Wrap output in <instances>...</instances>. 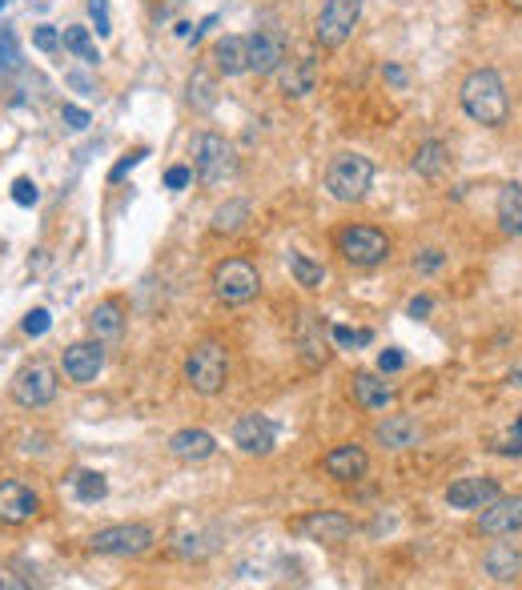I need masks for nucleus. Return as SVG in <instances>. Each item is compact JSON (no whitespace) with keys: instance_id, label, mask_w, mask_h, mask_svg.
Masks as SVG:
<instances>
[{"instance_id":"nucleus-1","label":"nucleus","mask_w":522,"mask_h":590,"mask_svg":"<svg viewBox=\"0 0 522 590\" xmlns=\"http://www.w3.org/2000/svg\"><path fill=\"white\" fill-rule=\"evenodd\" d=\"M458 101H462V113L474 125H486V129H502L506 117H510V97H506V85H502V77L494 69L466 73V81L458 89Z\"/></svg>"},{"instance_id":"nucleus-2","label":"nucleus","mask_w":522,"mask_h":590,"mask_svg":"<svg viewBox=\"0 0 522 590\" xmlns=\"http://www.w3.org/2000/svg\"><path fill=\"white\" fill-rule=\"evenodd\" d=\"M374 185V161L366 153H354V149H342L330 157L326 165V193L342 205H354L370 193Z\"/></svg>"},{"instance_id":"nucleus-3","label":"nucleus","mask_w":522,"mask_h":590,"mask_svg":"<svg viewBox=\"0 0 522 590\" xmlns=\"http://www.w3.org/2000/svg\"><path fill=\"white\" fill-rule=\"evenodd\" d=\"M193 177L201 185H225L237 177V149L221 133H197L193 137Z\"/></svg>"},{"instance_id":"nucleus-4","label":"nucleus","mask_w":522,"mask_h":590,"mask_svg":"<svg viewBox=\"0 0 522 590\" xmlns=\"http://www.w3.org/2000/svg\"><path fill=\"white\" fill-rule=\"evenodd\" d=\"M213 293H217V302L225 306H245L257 298V289H261V273L253 261L245 257H225L213 265V277H209Z\"/></svg>"},{"instance_id":"nucleus-5","label":"nucleus","mask_w":522,"mask_h":590,"mask_svg":"<svg viewBox=\"0 0 522 590\" xmlns=\"http://www.w3.org/2000/svg\"><path fill=\"white\" fill-rule=\"evenodd\" d=\"M185 382H189L197 394H205V398L221 394L225 382H229V354H225V346H221V342H201V346H193L189 358H185Z\"/></svg>"},{"instance_id":"nucleus-6","label":"nucleus","mask_w":522,"mask_h":590,"mask_svg":"<svg viewBox=\"0 0 522 590\" xmlns=\"http://www.w3.org/2000/svg\"><path fill=\"white\" fill-rule=\"evenodd\" d=\"M334 245H338V253H342L350 265H358V269H374V265H382V261L390 257V237H386L382 229H374V225H346V229L334 237Z\"/></svg>"},{"instance_id":"nucleus-7","label":"nucleus","mask_w":522,"mask_h":590,"mask_svg":"<svg viewBox=\"0 0 522 590\" xmlns=\"http://www.w3.org/2000/svg\"><path fill=\"white\" fill-rule=\"evenodd\" d=\"M362 21V0H326L318 21H314V41L322 49H342Z\"/></svg>"},{"instance_id":"nucleus-8","label":"nucleus","mask_w":522,"mask_h":590,"mask_svg":"<svg viewBox=\"0 0 522 590\" xmlns=\"http://www.w3.org/2000/svg\"><path fill=\"white\" fill-rule=\"evenodd\" d=\"M153 542H157V534L145 522H117V526H105L89 538V546L109 558H137V554L153 550Z\"/></svg>"},{"instance_id":"nucleus-9","label":"nucleus","mask_w":522,"mask_h":590,"mask_svg":"<svg viewBox=\"0 0 522 590\" xmlns=\"http://www.w3.org/2000/svg\"><path fill=\"white\" fill-rule=\"evenodd\" d=\"M57 394H61V382L49 362H33L13 378V402L25 410H45L49 402H57Z\"/></svg>"},{"instance_id":"nucleus-10","label":"nucleus","mask_w":522,"mask_h":590,"mask_svg":"<svg viewBox=\"0 0 522 590\" xmlns=\"http://www.w3.org/2000/svg\"><path fill=\"white\" fill-rule=\"evenodd\" d=\"M233 446L241 454H257V458L274 454V446H278V422L266 418V414H241L233 422Z\"/></svg>"},{"instance_id":"nucleus-11","label":"nucleus","mask_w":522,"mask_h":590,"mask_svg":"<svg viewBox=\"0 0 522 590\" xmlns=\"http://www.w3.org/2000/svg\"><path fill=\"white\" fill-rule=\"evenodd\" d=\"M41 514V498L29 482L21 478H5L0 482V522L5 526H25Z\"/></svg>"},{"instance_id":"nucleus-12","label":"nucleus","mask_w":522,"mask_h":590,"mask_svg":"<svg viewBox=\"0 0 522 590\" xmlns=\"http://www.w3.org/2000/svg\"><path fill=\"white\" fill-rule=\"evenodd\" d=\"M478 530L486 538H510L522 530V494H498L494 502L482 506L478 514Z\"/></svg>"},{"instance_id":"nucleus-13","label":"nucleus","mask_w":522,"mask_h":590,"mask_svg":"<svg viewBox=\"0 0 522 590\" xmlns=\"http://www.w3.org/2000/svg\"><path fill=\"white\" fill-rule=\"evenodd\" d=\"M245 45H249V73H257V77L278 73L286 65V57H290V45H286L282 33L257 29L253 37H245Z\"/></svg>"},{"instance_id":"nucleus-14","label":"nucleus","mask_w":522,"mask_h":590,"mask_svg":"<svg viewBox=\"0 0 522 590\" xmlns=\"http://www.w3.org/2000/svg\"><path fill=\"white\" fill-rule=\"evenodd\" d=\"M61 370H65V378H69L73 386H89V382H97V374L105 370V346H101V338L69 346L65 358H61Z\"/></svg>"},{"instance_id":"nucleus-15","label":"nucleus","mask_w":522,"mask_h":590,"mask_svg":"<svg viewBox=\"0 0 522 590\" xmlns=\"http://www.w3.org/2000/svg\"><path fill=\"white\" fill-rule=\"evenodd\" d=\"M498 494H502L498 490V478H490V474H470V478H458V482L446 486V502L454 510H482Z\"/></svg>"},{"instance_id":"nucleus-16","label":"nucleus","mask_w":522,"mask_h":590,"mask_svg":"<svg viewBox=\"0 0 522 590\" xmlns=\"http://www.w3.org/2000/svg\"><path fill=\"white\" fill-rule=\"evenodd\" d=\"M322 470H326L334 482H358V478H366V470H370V454H366V446H358V442H342V446H334V450L322 458Z\"/></svg>"},{"instance_id":"nucleus-17","label":"nucleus","mask_w":522,"mask_h":590,"mask_svg":"<svg viewBox=\"0 0 522 590\" xmlns=\"http://www.w3.org/2000/svg\"><path fill=\"white\" fill-rule=\"evenodd\" d=\"M302 534L310 542H322V546H338L354 534V522L342 514V510H314L302 518Z\"/></svg>"},{"instance_id":"nucleus-18","label":"nucleus","mask_w":522,"mask_h":590,"mask_svg":"<svg viewBox=\"0 0 522 590\" xmlns=\"http://www.w3.org/2000/svg\"><path fill=\"white\" fill-rule=\"evenodd\" d=\"M278 73H282L278 85H282V97L286 101H302V97H310L318 89V61L314 57H294Z\"/></svg>"},{"instance_id":"nucleus-19","label":"nucleus","mask_w":522,"mask_h":590,"mask_svg":"<svg viewBox=\"0 0 522 590\" xmlns=\"http://www.w3.org/2000/svg\"><path fill=\"white\" fill-rule=\"evenodd\" d=\"M350 390H354V402H358L362 410H370V414L398 402V386L386 382V374H354Z\"/></svg>"},{"instance_id":"nucleus-20","label":"nucleus","mask_w":522,"mask_h":590,"mask_svg":"<svg viewBox=\"0 0 522 590\" xmlns=\"http://www.w3.org/2000/svg\"><path fill=\"white\" fill-rule=\"evenodd\" d=\"M482 570H486V578L490 582H518V574H522V550L514 546V542H494L486 554H482Z\"/></svg>"},{"instance_id":"nucleus-21","label":"nucleus","mask_w":522,"mask_h":590,"mask_svg":"<svg viewBox=\"0 0 522 590\" xmlns=\"http://www.w3.org/2000/svg\"><path fill=\"white\" fill-rule=\"evenodd\" d=\"M374 442L382 450H410V446L422 442V426L414 418H406V414H394V418H386V422L374 426Z\"/></svg>"},{"instance_id":"nucleus-22","label":"nucleus","mask_w":522,"mask_h":590,"mask_svg":"<svg viewBox=\"0 0 522 590\" xmlns=\"http://www.w3.org/2000/svg\"><path fill=\"white\" fill-rule=\"evenodd\" d=\"M169 454L181 458V462H209V458L217 454V438H213L209 430L189 426V430H177V434L169 438Z\"/></svg>"},{"instance_id":"nucleus-23","label":"nucleus","mask_w":522,"mask_h":590,"mask_svg":"<svg viewBox=\"0 0 522 590\" xmlns=\"http://www.w3.org/2000/svg\"><path fill=\"white\" fill-rule=\"evenodd\" d=\"M298 350H302V362L306 366H322L330 358L326 326H322L318 314H302V322H298Z\"/></svg>"},{"instance_id":"nucleus-24","label":"nucleus","mask_w":522,"mask_h":590,"mask_svg":"<svg viewBox=\"0 0 522 590\" xmlns=\"http://www.w3.org/2000/svg\"><path fill=\"white\" fill-rule=\"evenodd\" d=\"M213 69H217L221 77H241V73H249V45H245V37H237V33L221 37V41L213 45Z\"/></svg>"},{"instance_id":"nucleus-25","label":"nucleus","mask_w":522,"mask_h":590,"mask_svg":"<svg viewBox=\"0 0 522 590\" xmlns=\"http://www.w3.org/2000/svg\"><path fill=\"white\" fill-rule=\"evenodd\" d=\"M249 221H253V205H249L245 197H233V201H225V205H217V209H213L209 229H213V233L233 237V233H241Z\"/></svg>"},{"instance_id":"nucleus-26","label":"nucleus","mask_w":522,"mask_h":590,"mask_svg":"<svg viewBox=\"0 0 522 590\" xmlns=\"http://www.w3.org/2000/svg\"><path fill=\"white\" fill-rule=\"evenodd\" d=\"M89 330H93V338H101V342H109V338H121L125 334V310H121V302H97L93 310H89Z\"/></svg>"},{"instance_id":"nucleus-27","label":"nucleus","mask_w":522,"mask_h":590,"mask_svg":"<svg viewBox=\"0 0 522 590\" xmlns=\"http://www.w3.org/2000/svg\"><path fill=\"white\" fill-rule=\"evenodd\" d=\"M498 229L506 233V237H522V185L518 181H510V185H502V193H498Z\"/></svg>"},{"instance_id":"nucleus-28","label":"nucleus","mask_w":522,"mask_h":590,"mask_svg":"<svg viewBox=\"0 0 522 590\" xmlns=\"http://www.w3.org/2000/svg\"><path fill=\"white\" fill-rule=\"evenodd\" d=\"M446 165H450V149H446L438 137H426V141L418 145V153H414V173L426 177V181H434V177H442Z\"/></svg>"},{"instance_id":"nucleus-29","label":"nucleus","mask_w":522,"mask_h":590,"mask_svg":"<svg viewBox=\"0 0 522 590\" xmlns=\"http://www.w3.org/2000/svg\"><path fill=\"white\" fill-rule=\"evenodd\" d=\"M286 265H290V273H294V281H298L302 289H322V285H326V265H322V261H310L306 253L290 249V253H286Z\"/></svg>"},{"instance_id":"nucleus-30","label":"nucleus","mask_w":522,"mask_h":590,"mask_svg":"<svg viewBox=\"0 0 522 590\" xmlns=\"http://www.w3.org/2000/svg\"><path fill=\"white\" fill-rule=\"evenodd\" d=\"M61 45H65V53L81 57L85 65H97V61H101L97 41H93V29H85V25H69V29L61 33Z\"/></svg>"},{"instance_id":"nucleus-31","label":"nucleus","mask_w":522,"mask_h":590,"mask_svg":"<svg viewBox=\"0 0 522 590\" xmlns=\"http://www.w3.org/2000/svg\"><path fill=\"white\" fill-rule=\"evenodd\" d=\"M73 490H77L81 502H101V498L109 494V482H105V474H97V470H81L77 482H73Z\"/></svg>"},{"instance_id":"nucleus-32","label":"nucleus","mask_w":522,"mask_h":590,"mask_svg":"<svg viewBox=\"0 0 522 590\" xmlns=\"http://www.w3.org/2000/svg\"><path fill=\"white\" fill-rule=\"evenodd\" d=\"M213 101H217V85H213L205 73H193V81H189V105L209 109Z\"/></svg>"},{"instance_id":"nucleus-33","label":"nucleus","mask_w":522,"mask_h":590,"mask_svg":"<svg viewBox=\"0 0 522 590\" xmlns=\"http://www.w3.org/2000/svg\"><path fill=\"white\" fill-rule=\"evenodd\" d=\"M49 326H53V314H49L45 306H37V310H29V314H25V322H21V330H25V338H45V334H49Z\"/></svg>"},{"instance_id":"nucleus-34","label":"nucleus","mask_w":522,"mask_h":590,"mask_svg":"<svg viewBox=\"0 0 522 590\" xmlns=\"http://www.w3.org/2000/svg\"><path fill=\"white\" fill-rule=\"evenodd\" d=\"M330 338H334L338 346H346V350H354V346H370V342H374L370 330H350V326H334Z\"/></svg>"},{"instance_id":"nucleus-35","label":"nucleus","mask_w":522,"mask_h":590,"mask_svg":"<svg viewBox=\"0 0 522 590\" xmlns=\"http://www.w3.org/2000/svg\"><path fill=\"white\" fill-rule=\"evenodd\" d=\"M89 17H93V29H97V37H109V33H113L109 0H89Z\"/></svg>"},{"instance_id":"nucleus-36","label":"nucleus","mask_w":522,"mask_h":590,"mask_svg":"<svg viewBox=\"0 0 522 590\" xmlns=\"http://www.w3.org/2000/svg\"><path fill=\"white\" fill-rule=\"evenodd\" d=\"M13 201L29 209V205H37V201H41V189H37L29 177H17V181H13Z\"/></svg>"},{"instance_id":"nucleus-37","label":"nucleus","mask_w":522,"mask_h":590,"mask_svg":"<svg viewBox=\"0 0 522 590\" xmlns=\"http://www.w3.org/2000/svg\"><path fill=\"white\" fill-rule=\"evenodd\" d=\"M446 265V253L442 249H422L418 257H414V269L418 273H434V269H442Z\"/></svg>"},{"instance_id":"nucleus-38","label":"nucleus","mask_w":522,"mask_h":590,"mask_svg":"<svg viewBox=\"0 0 522 590\" xmlns=\"http://www.w3.org/2000/svg\"><path fill=\"white\" fill-rule=\"evenodd\" d=\"M33 45H37L41 53H53V49L61 45V33H57L53 25H41V29H33Z\"/></svg>"},{"instance_id":"nucleus-39","label":"nucleus","mask_w":522,"mask_h":590,"mask_svg":"<svg viewBox=\"0 0 522 590\" xmlns=\"http://www.w3.org/2000/svg\"><path fill=\"white\" fill-rule=\"evenodd\" d=\"M61 121H65L73 133H85V129H89V113L77 109V105H61Z\"/></svg>"},{"instance_id":"nucleus-40","label":"nucleus","mask_w":522,"mask_h":590,"mask_svg":"<svg viewBox=\"0 0 522 590\" xmlns=\"http://www.w3.org/2000/svg\"><path fill=\"white\" fill-rule=\"evenodd\" d=\"M0 69H17V41L9 29L0 33Z\"/></svg>"},{"instance_id":"nucleus-41","label":"nucleus","mask_w":522,"mask_h":590,"mask_svg":"<svg viewBox=\"0 0 522 590\" xmlns=\"http://www.w3.org/2000/svg\"><path fill=\"white\" fill-rule=\"evenodd\" d=\"M145 157H149V149H133V153H129L125 161H117V165H113V173H109V181H121V177H125L129 169H137V165H141Z\"/></svg>"},{"instance_id":"nucleus-42","label":"nucleus","mask_w":522,"mask_h":590,"mask_svg":"<svg viewBox=\"0 0 522 590\" xmlns=\"http://www.w3.org/2000/svg\"><path fill=\"white\" fill-rule=\"evenodd\" d=\"M193 181V169L189 165H173L169 173H165V189H185Z\"/></svg>"},{"instance_id":"nucleus-43","label":"nucleus","mask_w":522,"mask_h":590,"mask_svg":"<svg viewBox=\"0 0 522 590\" xmlns=\"http://www.w3.org/2000/svg\"><path fill=\"white\" fill-rule=\"evenodd\" d=\"M402 366H406V354H402V350H382V354H378V370H382V374H394V370H402Z\"/></svg>"},{"instance_id":"nucleus-44","label":"nucleus","mask_w":522,"mask_h":590,"mask_svg":"<svg viewBox=\"0 0 522 590\" xmlns=\"http://www.w3.org/2000/svg\"><path fill=\"white\" fill-rule=\"evenodd\" d=\"M498 454H506V458H522V434H510V438L498 446Z\"/></svg>"},{"instance_id":"nucleus-45","label":"nucleus","mask_w":522,"mask_h":590,"mask_svg":"<svg viewBox=\"0 0 522 590\" xmlns=\"http://www.w3.org/2000/svg\"><path fill=\"white\" fill-rule=\"evenodd\" d=\"M430 310H434V302H430V298H414V302L406 306V314H410V318H426Z\"/></svg>"},{"instance_id":"nucleus-46","label":"nucleus","mask_w":522,"mask_h":590,"mask_svg":"<svg viewBox=\"0 0 522 590\" xmlns=\"http://www.w3.org/2000/svg\"><path fill=\"white\" fill-rule=\"evenodd\" d=\"M382 77H386L390 85H398V89H406V69H398V65H386V69H382Z\"/></svg>"},{"instance_id":"nucleus-47","label":"nucleus","mask_w":522,"mask_h":590,"mask_svg":"<svg viewBox=\"0 0 522 590\" xmlns=\"http://www.w3.org/2000/svg\"><path fill=\"white\" fill-rule=\"evenodd\" d=\"M510 386H522V362L510 370Z\"/></svg>"},{"instance_id":"nucleus-48","label":"nucleus","mask_w":522,"mask_h":590,"mask_svg":"<svg viewBox=\"0 0 522 590\" xmlns=\"http://www.w3.org/2000/svg\"><path fill=\"white\" fill-rule=\"evenodd\" d=\"M506 5H510L514 13H522V0H506Z\"/></svg>"},{"instance_id":"nucleus-49","label":"nucleus","mask_w":522,"mask_h":590,"mask_svg":"<svg viewBox=\"0 0 522 590\" xmlns=\"http://www.w3.org/2000/svg\"><path fill=\"white\" fill-rule=\"evenodd\" d=\"M514 434H522V418H518V422H514Z\"/></svg>"}]
</instances>
